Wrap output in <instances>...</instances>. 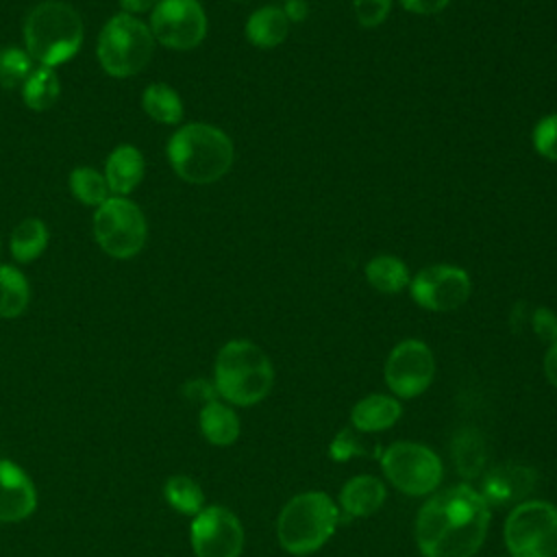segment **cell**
Instances as JSON below:
<instances>
[{
    "instance_id": "6da1fadb",
    "label": "cell",
    "mask_w": 557,
    "mask_h": 557,
    "mask_svg": "<svg viewBox=\"0 0 557 557\" xmlns=\"http://www.w3.org/2000/svg\"><path fill=\"white\" fill-rule=\"evenodd\" d=\"M492 507L468 483L433 494L416 516L422 557H472L485 542Z\"/></svg>"
},
{
    "instance_id": "7a4b0ae2",
    "label": "cell",
    "mask_w": 557,
    "mask_h": 557,
    "mask_svg": "<svg viewBox=\"0 0 557 557\" xmlns=\"http://www.w3.org/2000/svg\"><path fill=\"white\" fill-rule=\"evenodd\" d=\"M231 137L207 122H189L168 139V161L178 178L191 185L220 181L233 165Z\"/></svg>"
},
{
    "instance_id": "3957f363",
    "label": "cell",
    "mask_w": 557,
    "mask_h": 557,
    "mask_svg": "<svg viewBox=\"0 0 557 557\" xmlns=\"http://www.w3.org/2000/svg\"><path fill=\"white\" fill-rule=\"evenodd\" d=\"M274 385L270 357L248 339L226 342L213 366V387L220 398L237 407L261 403Z\"/></svg>"
},
{
    "instance_id": "277c9868",
    "label": "cell",
    "mask_w": 557,
    "mask_h": 557,
    "mask_svg": "<svg viewBox=\"0 0 557 557\" xmlns=\"http://www.w3.org/2000/svg\"><path fill=\"white\" fill-rule=\"evenodd\" d=\"M22 33L30 59L37 65L57 67L81 50L85 26L67 2L44 0L28 11Z\"/></svg>"
},
{
    "instance_id": "5b68a950",
    "label": "cell",
    "mask_w": 557,
    "mask_h": 557,
    "mask_svg": "<svg viewBox=\"0 0 557 557\" xmlns=\"http://www.w3.org/2000/svg\"><path fill=\"white\" fill-rule=\"evenodd\" d=\"M339 524V509L324 492H302L289 498L276 520V537L289 555H309L322 548Z\"/></svg>"
},
{
    "instance_id": "8992f818",
    "label": "cell",
    "mask_w": 557,
    "mask_h": 557,
    "mask_svg": "<svg viewBox=\"0 0 557 557\" xmlns=\"http://www.w3.org/2000/svg\"><path fill=\"white\" fill-rule=\"evenodd\" d=\"M154 37L137 15L115 13L98 33L96 57L100 67L113 78L139 74L152 59Z\"/></svg>"
},
{
    "instance_id": "52a82bcc",
    "label": "cell",
    "mask_w": 557,
    "mask_h": 557,
    "mask_svg": "<svg viewBox=\"0 0 557 557\" xmlns=\"http://www.w3.org/2000/svg\"><path fill=\"white\" fill-rule=\"evenodd\" d=\"M509 557H557V507L548 500L518 503L503 529Z\"/></svg>"
},
{
    "instance_id": "ba28073f",
    "label": "cell",
    "mask_w": 557,
    "mask_h": 557,
    "mask_svg": "<svg viewBox=\"0 0 557 557\" xmlns=\"http://www.w3.org/2000/svg\"><path fill=\"white\" fill-rule=\"evenodd\" d=\"M94 237L104 255L133 259L148 237L144 211L126 196L107 198L94 213Z\"/></svg>"
},
{
    "instance_id": "9c48e42d",
    "label": "cell",
    "mask_w": 557,
    "mask_h": 557,
    "mask_svg": "<svg viewBox=\"0 0 557 557\" xmlns=\"http://www.w3.org/2000/svg\"><path fill=\"white\" fill-rule=\"evenodd\" d=\"M381 470L398 492L409 496L433 494L444 476L437 453L418 442H394L387 446L381 455Z\"/></svg>"
},
{
    "instance_id": "30bf717a",
    "label": "cell",
    "mask_w": 557,
    "mask_h": 557,
    "mask_svg": "<svg viewBox=\"0 0 557 557\" xmlns=\"http://www.w3.org/2000/svg\"><path fill=\"white\" fill-rule=\"evenodd\" d=\"M207 13L198 0H159L148 28L157 44L170 50H191L207 37Z\"/></svg>"
},
{
    "instance_id": "8fae6325",
    "label": "cell",
    "mask_w": 557,
    "mask_h": 557,
    "mask_svg": "<svg viewBox=\"0 0 557 557\" xmlns=\"http://www.w3.org/2000/svg\"><path fill=\"white\" fill-rule=\"evenodd\" d=\"M383 376L392 389V396L407 400L420 396L435 376V359L431 348L420 339L398 342L385 359Z\"/></svg>"
},
{
    "instance_id": "7c38bea8",
    "label": "cell",
    "mask_w": 557,
    "mask_h": 557,
    "mask_svg": "<svg viewBox=\"0 0 557 557\" xmlns=\"http://www.w3.org/2000/svg\"><path fill=\"white\" fill-rule=\"evenodd\" d=\"M189 540L196 557H239L244 548V527L231 509L207 505L194 516Z\"/></svg>"
},
{
    "instance_id": "4fadbf2b",
    "label": "cell",
    "mask_w": 557,
    "mask_h": 557,
    "mask_svg": "<svg viewBox=\"0 0 557 557\" xmlns=\"http://www.w3.org/2000/svg\"><path fill=\"white\" fill-rule=\"evenodd\" d=\"M472 289V281L468 272L459 265L435 263L422 268L411 281L409 292L411 298L429 311H455L459 309Z\"/></svg>"
},
{
    "instance_id": "5bb4252c",
    "label": "cell",
    "mask_w": 557,
    "mask_h": 557,
    "mask_svg": "<svg viewBox=\"0 0 557 557\" xmlns=\"http://www.w3.org/2000/svg\"><path fill=\"white\" fill-rule=\"evenodd\" d=\"M537 474L531 466L518 461H503L492 466L481 479V496L487 505L507 507L527 500V496L535 490Z\"/></svg>"
},
{
    "instance_id": "9a60e30c",
    "label": "cell",
    "mask_w": 557,
    "mask_h": 557,
    "mask_svg": "<svg viewBox=\"0 0 557 557\" xmlns=\"http://www.w3.org/2000/svg\"><path fill=\"white\" fill-rule=\"evenodd\" d=\"M37 509L33 479L13 461L0 459V522H20Z\"/></svg>"
},
{
    "instance_id": "2e32d148",
    "label": "cell",
    "mask_w": 557,
    "mask_h": 557,
    "mask_svg": "<svg viewBox=\"0 0 557 557\" xmlns=\"http://www.w3.org/2000/svg\"><path fill=\"white\" fill-rule=\"evenodd\" d=\"M144 154L133 144L115 146L104 163V178L111 196H128L135 191L144 178Z\"/></svg>"
},
{
    "instance_id": "e0dca14e",
    "label": "cell",
    "mask_w": 557,
    "mask_h": 557,
    "mask_svg": "<svg viewBox=\"0 0 557 557\" xmlns=\"http://www.w3.org/2000/svg\"><path fill=\"white\" fill-rule=\"evenodd\" d=\"M403 416V405L389 394H370L350 409V424L361 433H379L394 426Z\"/></svg>"
},
{
    "instance_id": "ac0fdd59",
    "label": "cell",
    "mask_w": 557,
    "mask_h": 557,
    "mask_svg": "<svg viewBox=\"0 0 557 557\" xmlns=\"http://www.w3.org/2000/svg\"><path fill=\"white\" fill-rule=\"evenodd\" d=\"M387 490L381 479L372 474H357L348 479L339 492V509L350 518H366L381 509Z\"/></svg>"
},
{
    "instance_id": "d6986e66",
    "label": "cell",
    "mask_w": 557,
    "mask_h": 557,
    "mask_svg": "<svg viewBox=\"0 0 557 557\" xmlns=\"http://www.w3.org/2000/svg\"><path fill=\"white\" fill-rule=\"evenodd\" d=\"M289 33V17L281 7H261L246 20V39L257 48H276Z\"/></svg>"
},
{
    "instance_id": "ffe728a7",
    "label": "cell",
    "mask_w": 557,
    "mask_h": 557,
    "mask_svg": "<svg viewBox=\"0 0 557 557\" xmlns=\"http://www.w3.org/2000/svg\"><path fill=\"white\" fill-rule=\"evenodd\" d=\"M200 433L213 446H228L239 437V418L222 400H207L200 409Z\"/></svg>"
},
{
    "instance_id": "44dd1931",
    "label": "cell",
    "mask_w": 557,
    "mask_h": 557,
    "mask_svg": "<svg viewBox=\"0 0 557 557\" xmlns=\"http://www.w3.org/2000/svg\"><path fill=\"white\" fill-rule=\"evenodd\" d=\"M48 226L39 218H24L13 231L9 239L11 257L17 263H30L44 255L48 248Z\"/></svg>"
},
{
    "instance_id": "7402d4cb",
    "label": "cell",
    "mask_w": 557,
    "mask_h": 557,
    "mask_svg": "<svg viewBox=\"0 0 557 557\" xmlns=\"http://www.w3.org/2000/svg\"><path fill=\"white\" fill-rule=\"evenodd\" d=\"M453 461L461 476L474 479L483 474L487 461V446L476 429H461L453 440Z\"/></svg>"
},
{
    "instance_id": "603a6c76",
    "label": "cell",
    "mask_w": 557,
    "mask_h": 557,
    "mask_svg": "<svg viewBox=\"0 0 557 557\" xmlns=\"http://www.w3.org/2000/svg\"><path fill=\"white\" fill-rule=\"evenodd\" d=\"M144 113L159 124H178L183 120V100L178 91L165 83H150L141 94Z\"/></svg>"
},
{
    "instance_id": "cb8c5ba5",
    "label": "cell",
    "mask_w": 557,
    "mask_h": 557,
    "mask_svg": "<svg viewBox=\"0 0 557 557\" xmlns=\"http://www.w3.org/2000/svg\"><path fill=\"white\" fill-rule=\"evenodd\" d=\"M22 100L33 111H48L61 96V83L54 67L35 65V70L24 81Z\"/></svg>"
},
{
    "instance_id": "d4e9b609",
    "label": "cell",
    "mask_w": 557,
    "mask_h": 557,
    "mask_svg": "<svg viewBox=\"0 0 557 557\" xmlns=\"http://www.w3.org/2000/svg\"><path fill=\"white\" fill-rule=\"evenodd\" d=\"M366 278L374 289L383 294H398L411 281L405 261L394 255H376L370 259L366 263Z\"/></svg>"
},
{
    "instance_id": "484cf974",
    "label": "cell",
    "mask_w": 557,
    "mask_h": 557,
    "mask_svg": "<svg viewBox=\"0 0 557 557\" xmlns=\"http://www.w3.org/2000/svg\"><path fill=\"white\" fill-rule=\"evenodd\" d=\"M30 302V285L15 265H0V318H17Z\"/></svg>"
},
{
    "instance_id": "4316f807",
    "label": "cell",
    "mask_w": 557,
    "mask_h": 557,
    "mask_svg": "<svg viewBox=\"0 0 557 557\" xmlns=\"http://www.w3.org/2000/svg\"><path fill=\"white\" fill-rule=\"evenodd\" d=\"M70 189L81 205L94 209H98L107 198H111L104 174L91 165H76L70 172Z\"/></svg>"
},
{
    "instance_id": "83f0119b",
    "label": "cell",
    "mask_w": 557,
    "mask_h": 557,
    "mask_svg": "<svg viewBox=\"0 0 557 557\" xmlns=\"http://www.w3.org/2000/svg\"><path fill=\"white\" fill-rule=\"evenodd\" d=\"M163 496L172 509L185 516H196L207 507L202 487L191 476L185 474L170 476L163 485Z\"/></svg>"
},
{
    "instance_id": "f1b7e54d",
    "label": "cell",
    "mask_w": 557,
    "mask_h": 557,
    "mask_svg": "<svg viewBox=\"0 0 557 557\" xmlns=\"http://www.w3.org/2000/svg\"><path fill=\"white\" fill-rule=\"evenodd\" d=\"M35 70V61L26 52V48L7 46L0 50V87L17 89L24 85L28 74Z\"/></svg>"
},
{
    "instance_id": "f546056e",
    "label": "cell",
    "mask_w": 557,
    "mask_h": 557,
    "mask_svg": "<svg viewBox=\"0 0 557 557\" xmlns=\"http://www.w3.org/2000/svg\"><path fill=\"white\" fill-rule=\"evenodd\" d=\"M533 148L548 161L557 163V113L542 117L533 128Z\"/></svg>"
},
{
    "instance_id": "4dcf8cb0",
    "label": "cell",
    "mask_w": 557,
    "mask_h": 557,
    "mask_svg": "<svg viewBox=\"0 0 557 557\" xmlns=\"http://www.w3.org/2000/svg\"><path fill=\"white\" fill-rule=\"evenodd\" d=\"M352 9L357 22L363 28H376L387 20L392 11V0H355Z\"/></svg>"
},
{
    "instance_id": "1f68e13d",
    "label": "cell",
    "mask_w": 557,
    "mask_h": 557,
    "mask_svg": "<svg viewBox=\"0 0 557 557\" xmlns=\"http://www.w3.org/2000/svg\"><path fill=\"white\" fill-rule=\"evenodd\" d=\"M331 459L335 461H348L355 455H363L366 446L359 442V437L355 435L352 429H342L335 440L331 442Z\"/></svg>"
},
{
    "instance_id": "d6a6232c",
    "label": "cell",
    "mask_w": 557,
    "mask_h": 557,
    "mask_svg": "<svg viewBox=\"0 0 557 557\" xmlns=\"http://www.w3.org/2000/svg\"><path fill=\"white\" fill-rule=\"evenodd\" d=\"M531 326L533 333L544 342V344H553L557 342V313L548 307H535L531 313Z\"/></svg>"
},
{
    "instance_id": "836d02e7",
    "label": "cell",
    "mask_w": 557,
    "mask_h": 557,
    "mask_svg": "<svg viewBox=\"0 0 557 557\" xmlns=\"http://www.w3.org/2000/svg\"><path fill=\"white\" fill-rule=\"evenodd\" d=\"M400 4L411 11V13H420V15H433L444 11L450 0H400Z\"/></svg>"
},
{
    "instance_id": "e575fe53",
    "label": "cell",
    "mask_w": 557,
    "mask_h": 557,
    "mask_svg": "<svg viewBox=\"0 0 557 557\" xmlns=\"http://www.w3.org/2000/svg\"><path fill=\"white\" fill-rule=\"evenodd\" d=\"M544 374H546L548 383L557 389V342H553V344L546 348V355H544Z\"/></svg>"
},
{
    "instance_id": "d590c367",
    "label": "cell",
    "mask_w": 557,
    "mask_h": 557,
    "mask_svg": "<svg viewBox=\"0 0 557 557\" xmlns=\"http://www.w3.org/2000/svg\"><path fill=\"white\" fill-rule=\"evenodd\" d=\"M159 0H120V7L124 13H131V15H137V13H144V11H152L157 7Z\"/></svg>"
},
{
    "instance_id": "8d00e7d4",
    "label": "cell",
    "mask_w": 557,
    "mask_h": 557,
    "mask_svg": "<svg viewBox=\"0 0 557 557\" xmlns=\"http://www.w3.org/2000/svg\"><path fill=\"white\" fill-rule=\"evenodd\" d=\"M285 15L289 17V22L294 20V22H298V20H302L305 15H307V4L302 2V0H287V4H285Z\"/></svg>"
},
{
    "instance_id": "74e56055",
    "label": "cell",
    "mask_w": 557,
    "mask_h": 557,
    "mask_svg": "<svg viewBox=\"0 0 557 557\" xmlns=\"http://www.w3.org/2000/svg\"><path fill=\"white\" fill-rule=\"evenodd\" d=\"M507 557H509V555H507Z\"/></svg>"
}]
</instances>
